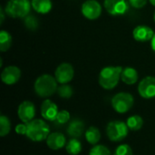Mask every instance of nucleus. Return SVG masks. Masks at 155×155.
Segmentation results:
<instances>
[{"instance_id":"obj_1","label":"nucleus","mask_w":155,"mask_h":155,"mask_svg":"<svg viewBox=\"0 0 155 155\" xmlns=\"http://www.w3.org/2000/svg\"><path fill=\"white\" fill-rule=\"evenodd\" d=\"M122 66H106L99 74V84L105 90H112L118 84L123 72Z\"/></svg>"},{"instance_id":"obj_2","label":"nucleus","mask_w":155,"mask_h":155,"mask_svg":"<svg viewBox=\"0 0 155 155\" xmlns=\"http://www.w3.org/2000/svg\"><path fill=\"white\" fill-rule=\"evenodd\" d=\"M57 81L50 74H42L35 82L34 89L35 94L43 98H47L57 92Z\"/></svg>"},{"instance_id":"obj_3","label":"nucleus","mask_w":155,"mask_h":155,"mask_svg":"<svg viewBox=\"0 0 155 155\" xmlns=\"http://www.w3.org/2000/svg\"><path fill=\"white\" fill-rule=\"evenodd\" d=\"M27 131L25 136L33 142H42L46 140L50 134L49 125L41 119H34L30 123L26 124Z\"/></svg>"},{"instance_id":"obj_4","label":"nucleus","mask_w":155,"mask_h":155,"mask_svg":"<svg viewBox=\"0 0 155 155\" xmlns=\"http://www.w3.org/2000/svg\"><path fill=\"white\" fill-rule=\"evenodd\" d=\"M29 0H9L5 7V14L13 18H23L29 15L31 10Z\"/></svg>"},{"instance_id":"obj_5","label":"nucleus","mask_w":155,"mask_h":155,"mask_svg":"<svg viewBox=\"0 0 155 155\" xmlns=\"http://www.w3.org/2000/svg\"><path fill=\"white\" fill-rule=\"evenodd\" d=\"M129 133L127 124L122 121H112L106 126V134L110 141L119 143L124 141Z\"/></svg>"},{"instance_id":"obj_6","label":"nucleus","mask_w":155,"mask_h":155,"mask_svg":"<svg viewBox=\"0 0 155 155\" xmlns=\"http://www.w3.org/2000/svg\"><path fill=\"white\" fill-rule=\"evenodd\" d=\"M134 104V96L129 93H118L112 98V106L118 114H126L132 109Z\"/></svg>"},{"instance_id":"obj_7","label":"nucleus","mask_w":155,"mask_h":155,"mask_svg":"<svg viewBox=\"0 0 155 155\" xmlns=\"http://www.w3.org/2000/svg\"><path fill=\"white\" fill-rule=\"evenodd\" d=\"M104 8L111 15H124L129 7V0H104Z\"/></svg>"},{"instance_id":"obj_8","label":"nucleus","mask_w":155,"mask_h":155,"mask_svg":"<svg viewBox=\"0 0 155 155\" xmlns=\"http://www.w3.org/2000/svg\"><path fill=\"white\" fill-rule=\"evenodd\" d=\"M74 75V69L69 63H63L57 66L54 72V77L57 83L61 84H68L71 82Z\"/></svg>"},{"instance_id":"obj_9","label":"nucleus","mask_w":155,"mask_h":155,"mask_svg":"<svg viewBox=\"0 0 155 155\" xmlns=\"http://www.w3.org/2000/svg\"><path fill=\"white\" fill-rule=\"evenodd\" d=\"M81 11L85 18L95 20L102 15V5L96 0H87L82 5Z\"/></svg>"},{"instance_id":"obj_10","label":"nucleus","mask_w":155,"mask_h":155,"mask_svg":"<svg viewBox=\"0 0 155 155\" xmlns=\"http://www.w3.org/2000/svg\"><path fill=\"white\" fill-rule=\"evenodd\" d=\"M138 93L144 99H152L155 97V77L146 76L138 85Z\"/></svg>"},{"instance_id":"obj_11","label":"nucleus","mask_w":155,"mask_h":155,"mask_svg":"<svg viewBox=\"0 0 155 155\" xmlns=\"http://www.w3.org/2000/svg\"><path fill=\"white\" fill-rule=\"evenodd\" d=\"M17 115L24 124H28L35 119V106L30 101H24L21 103L17 109Z\"/></svg>"},{"instance_id":"obj_12","label":"nucleus","mask_w":155,"mask_h":155,"mask_svg":"<svg viewBox=\"0 0 155 155\" xmlns=\"http://www.w3.org/2000/svg\"><path fill=\"white\" fill-rule=\"evenodd\" d=\"M21 77V70L15 65L6 66L1 73V80L5 84L12 85L16 84Z\"/></svg>"},{"instance_id":"obj_13","label":"nucleus","mask_w":155,"mask_h":155,"mask_svg":"<svg viewBox=\"0 0 155 155\" xmlns=\"http://www.w3.org/2000/svg\"><path fill=\"white\" fill-rule=\"evenodd\" d=\"M58 114L57 105L51 100L46 99L42 103L41 105V115L45 120L54 122Z\"/></svg>"},{"instance_id":"obj_14","label":"nucleus","mask_w":155,"mask_h":155,"mask_svg":"<svg viewBox=\"0 0 155 155\" xmlns=\"http://www.w3.org/2000/svg\"><path fill=\"white\" fill-rule=\"evenodd\" d=\"M133 35L134 38L137 41V42H148L151 41L154 35V32L153 31V29L147 25H138L136 26L134 31H133Z\"/></svg>"},{"instance_id":"obj_15","label":"nucleus","mask_w":155,"mask_h":155,"mask_svg":"<svg viewBox=\"0 0 155 155\" xmlns=\"http://www.w3.org/2000/svg\"><path fill=\"white\" fill-rule=\"evenodd\" d=\"M47 146L54 151L60 150L66 145V139L65 136L62 133H53L50 134L46 139Z\"/></svg>"},{"instance_id":"obj_16","label":"nucleus","mask_w":155,"mask_h":155,"mask_svg":"<svg viewBox=\"0 0 155 155\" xmlns=\"http://www.w3.org/2000/svg\"><path fill=\"white\" fill-rule=\"evenodd\" d=\"M84 123L80 120V119H74L72 120L66 129L67 134L71 137V138H74V139H78L81 138L82 135L84 133Z\"/></svg>"},{"instance_id":"obj_17","label":"nucleus","mask_w":155,"mask_h":155,"mask_svg":"<svg viewBox=\"0 0 155 155\" xmlns=\"http://www.w3.org/2000/svg\"><path fill=\"white\" fill-rule=\"evenodd\" d=\"M139 78V74L136 69L133 68V67H125L123 69L122 74H121V80L128 84V85H132L137 83Z\"/></svg>"},{"instance_id":"obj_18","label":"nucleus","mask_w":155,"mask_h":155,"mask_svg":"<svg viewBox=\"0 0 155 155\" xmlns=\"http://www.w3.org/2000/svg\"><path fill=\"white\" fill-rule=\"evenodd\" d=\"M32 7L38 14H47L52 9V1L51 0H32Z\"/></svg>"},{"instance_id":"obj_19","label":"nucleus","mask_w":155,"mask_h":155,"mask_svg":"<svg viewBox=\"0 0 155 155\" xmlns=\"http://www.w3.org/2000/svg\"><path fill=\"white\" fill-rule=\"evenodd\" d=\"M85 139L86 141L93 145H96L101 139V133L98 130V128L94 127V126H91L87 129V131L85 132Z\"/></svg>"},{"instance_id":"obj_20","label":"nucleus","mask_w":155,"mask_h":155,"mask_svg":"<svg viewBox=\"0 0 155 155\" xmlns=\"http://www.w3.org/2000/svg\"><path fill=\"white\" fill-rule=\"evenodd\" d=\"M65 150L70 155H78L82 151V143L78 139L72 138L65 145Z\"/></svg>"},{"instance_id":"obj_21","label":"nucleus","mask_w":155,"mask_h":155,"mask_svg":"<svg viewBox=\"0 0 155 155\" xmlns=\"http://www.w3.org/2000/svg\"><path fill=\"white\" fill-rule=\"evenodd\" d=\"M12 45V36L11 35L5 31L2 30L0 32V50L1 52H5L7 51Z\"/></svg>"},{"instance_id":"obj_22","label":"nucleus","mask_w":155,"mask_h":155,"mask_svg":"<svg viewBox=\"0 0 155 155\" xmlns=\"http://www.w3.org/2000/svg\"><path fill=\"white\" fill-rule=\"evenodd\" d=\"M126 124H127L129 130L139 131L143 125V120L140 115H133L128 118Z\"/></svg>"},{"instance_id":"obj_23","label":"nucleus","mask_w":155,"mask_h":155,"mask_svg":"<svg viewBox=\"0 0 155 155\" xmlns=\"http://www.w3.org/2000/svg\"><path fill=\"white\" fill-rule=\"evenodd\" d=\"M11 131V123L7 116L1 115L0 116V136H6Z\"/></svg>"},{"instance_id":"obj_24","label":"nucleus","mask_w":155,"mask_h":155,"mask_svg":"<svg viewBox=\"0 0 155 155\" xmlns=\"http://www.w3.org/2000/svg\"><path fill=\"white\" fill-rule=\"evenodd\" d=\"M57 94L63 99H69L73 95L74 90H73L71 85H69L67 84H61L60 86H58Z\"/></svg>"},{"instance_id":"obj_25","label":"nucleus","mask_w":155,"mask_h":155,"mask_svg":"<svg viewBox=\"0 0 155 155\" xmlns=\"http://www.w3.org/2000/svg\"><path fill=\"white\" fill-rule=\"evenodd\" d=\"M89 155H111V152L106 146L96 144L90 150Z\"/></svg>"},{"instance_id":"obj_26","label":"nucleus","mask_w":155,"mask_h":155,"mask_svg":"<svg viewBox=\"0 0 155 155\" xmlns=\"http://www.w3.org/2000/svg\"><path fill=\"white\" fill-rule=\"evenodd\" d=\"M70 120V114L68 111L66 110H62L60 112H58V114L56 116L55 119V124L58 125H64L65 124H67Z\"/></svg>"},{"instance_id":"obj_27","label":"nucleus","mask_w":155,"mask_h":155,"mask_svg":"<svg viewBox=\"0 0 155 155\" xmlns=\"http://www.w3.org/2000/svg\"><path fill=\"white\" fill-rule=\"evenodd\" d=\"M114 155H133V150L128 144H121L116 148Z\"/></svg>"},{"instance_id":"obj_28","label":"nucleus","mask_w":155,"mask_h":155,"mask_svg":"<svg viewBox=\"0 0 155 155\" xmlns=\"http://www.w3.org/2000/svg\"><path fill=\"white\" fill-rule=\"evenodd\" d=\"M25 25L28 29L35 30L37 28V20L33 15H27L25 20Z\"/></svg>"},{"instance_id":"obj_29","label":"nucleus","mask_w":155,"mask_h":155,"mask_svg":"<svg viewBox=\"0 0 155 155\" xmlns=\"http://www.w3.org/2000/svg\"><path fill=\"white\" fill-rule=\"evenodd\" d=\"M130 5L136 9H140L143 8L148 2V0H129Z\"/></svg>"},{"instance_id":"obj_30","label":"nucleus","mask_w":155,"mask_h":155,"mask_svg":"<svg viewBox=\"0 0 155 155\" xmlns=\"http://www.w3.org/2000/svg\"><path fill=\"white\" fill-rule=\"evenodd\" d=\"M27 131L26 124H19L15 126V133L20 135H25Z\"/></svg>"},{"instance_id":"obj_31","label":"nucleus","mask_w":155,"mask_h":155,"mask_svg":"<svg viewBox=\"0 0 155 155\" xmlns=\"http://www.w3.org/2000/svg\"><path fill=\"white\" fill-rule=\"evenodd\" d=\"M5 11L4 10V8H3V7H1V8H0V15H1V24H3V22H4V19H5Z\"/></svg>"},{"instance_id":"obj_32","label":"nucleus","mask_w":155,"mask_h":155,"mask_svg":"<svg viewBox=\"0 0 155 155\" xmlns=\"http://www.w3.org/2000/svg\"><path fill=\"white\" fill-rule=\"evenodd\" d=\"M151 46H152V49L155 52V34L153 37V39L151 40Z\"/></svg>"},{"instance_id":"obj_33","label":"nucleus","mask_w":155,"mask_h":155,"mask_svg":"<svg viewBox=\"0 0 155 155\" xmlns=\"http://www.w3.org/2000/svg\"><path fill=\"white\" fill-rule=\"evenodd\" d=\"M149 2H150L153 6H155V0H149Z\"/></svg>"},{"instance_id":"obj_34","label":"nucleus","mask_w":155,"mask_h":155,"mask_svg":"<svg viewBox=\"0 0 155 155\" xmlns=\"http://www.w3.org/2000/svg\"><path fill=\"white\" fill-rule=\"evenodd\" d=\"M153 19H154V22H155V13H154V15H153Z\"/></svg>"}]
</instances>
